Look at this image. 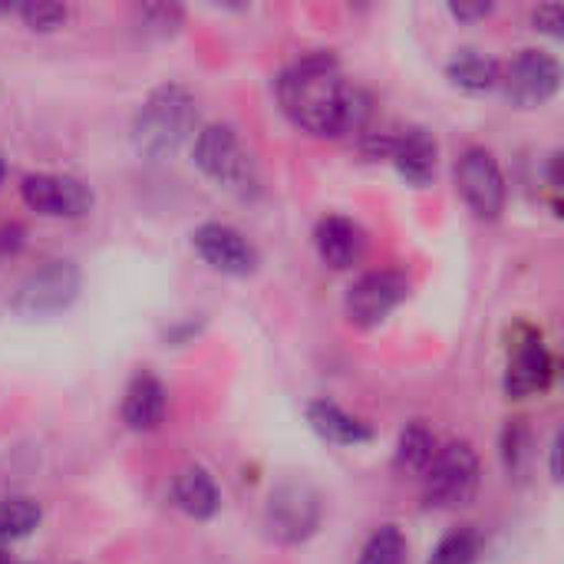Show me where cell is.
Masks as SVG:
<instances>
[{
    "instance_id": "obj_1",
    "label": "cell",
    "mask_w": 564,
    "mask_h": 564,
    "mask_svg": "<svg viewBox=\"0 0 564 564\" xmlns=\"http://www.w3.org/2000/svg\"><path fill=\"white\" fill-rule=\"evenodd\" d=\"M284 116L311 135H344L350 83L334 53H304L274 83Z\"/></svg>"
},
{
    "instance_id": "obj_2",
    "label": "cell",
    "mask_w": 564,
    "mask_h": 564,
    "mask_svg": "<svg viewBox=\"0 0 564 564\" xmlns=\"http://www.w3.org/2000/svg\"><path fill=\"white\" fill-rule=\"evenodd\" d=\"M195 129L198 102L192 89H185L182 83H162L139 102L129 139L145 162H165L178 155V149L195 135Z\"/></svg>"
},
{
    "instance_id": "obj_3",
    "label": "cell",
    "mask_w": 564,
    "mask_h": 564,
    "mask_svg": "<svg viewBox=\"0 0 564 564\" xmlns=\"http://www.w3.org/2000/svg\"><path fill=\"white\" fill-rule=\"evenodd\" d=\"M192 159L195 165L221 188L248 198L258 192V172L251 155L241 149L238 132L225 122H212L205 129L195 132V145H192Z\"/></svg>"
},
{
    "instance_id": "obj_4",
    "label": "cell",
    "mask_w": 564,
    "mask_h": 564,
    "mask_svg": "<svg viewBox=\"0 0 564 564\" xmlns=\"http://www.w3.org/2000/svg\"><path fill=\"white\" fill-rule=\"evenodd\" d=\"M482 479L479 456L469 443H449L436 449L433 463L423 473V502L430 509H463L476 499Z\"/></svg>"
},
{
    "instance_id": "obj_5",
    "label": "cell",
    "mask_w": 564,
    "mask_h": 564,
    "mask_svg": "<svg viewBox=\"0 0 564 564\" xmlns=\"http://www.w3.org/2000/svg\"><path fill=\"white\" fill-rule=\"evenodd\" d=\"M324 519L321 496L307 482H281L264 502V535L278 545H304L317 535Z\"/></svg>"
},
{
    "instance_id": "obj_6",
    "label": "cell",
    "mask_w": 564,
    "mask_h": 564,
    "mask_svg": "<svg viewBox=\"0 0 564 564\" xmlns=\"http://www.w3.org/2000/svg\"><path fill=\"white\" fill-rule=\"evenodd\" d=\"M79 288H83L79 268L66 258H53L17 284L10 307L20 317H53L76 304Z\"/></svg>"
},
{
    "instance_id": "obj_7",
    "label": "cell",
    "mask_w": 564,
    "mask_h": 564,
    "mask_svg": "<svg viewBox=\"0 0 564 564\" xmlns=\"http://www.w3.org/2000/svg\"><path fill=\"white\" fill-rule=\"evenodd\" d=\"M456 188L466 202V208L479 218V221H499L509 202V185L502 175L499 159L482 149L473 145L456 159Z\"/></svg>"
},
{
    "instance_id": "obj_8",
    "label": "cell",
    "mask_w": 564,
    "mask_h": 564,
    "mask_svg": "<svg viewBox=\"0 0 564 564\" xmlns=\"http://www.w3.org/2000/svg\"><path fill=\"white\" fill-rule=\"evenodd\" d=\"M506 99L519 109H539L562 89V63L549 50H522L502 66L499 79Z\"/></svg>"
},
{
    "instance_id": "obj_9",
    "label": "cell",
    "mask_w": 564,
    "mask_h": 564,
    "mask_svg": "<svg viewBox=\"0 0 564 564\" xmlns=\"http://www.w3.org/2000/svg\"><path fill=\"white\" fill-rule=\"evenodd\" d=\"M410 297V278L403 271H367L360 274L344 297V314L354 327H380L403 301Z\"/></svg>"
},
{
    "instance_id": "obj_10",
    "label": "cell",
    "mask_w": 564,
    "mask_h": 564,
    "mask_svg": "<svg viewBox=\"0 0 564 564\" xmlns=\"http://www.w3.org/2000/svg\"><path fill=\"white\" fill-rule=\"evenodd\" d=\"M20 198L30 212L46 218H83L93 212L96 195L86 182L56 172H30L20 178Z\"/></svg>"
},
{
    "instance_id": "obj_11",
    "label": "cell",
    "mask_w": 564,
    "mask_h": 564,
    "mask_svg": "<svg viewBox=\"0 0 564 564\" xmlns=\"http://www.w3.org/2000/svg\"><path fill=\"white\" fill-rule=\"evenodd\" d=\"M192 248L195 254L218 274L228 278H251L261 264L258 248L231 225L225 221H205L192 231Z\"/></svg>"
},
{
    "instance_id": "obj_12",
    "label": "cell",
    "mask_w": 564,
    "mask_h": 564,
    "mask_svg": "<svg viewBox=\"0 0 564 564\" xmlns=\"http://www.w3.org/2000/svg\"><path fill=\"white\" fill-rule=\"evenodd\" d=\"M555 377V360L542 340L539 330L532 327H519L516 330V344L509 350V367H506V397L512 400H525L535 393H545L552 387Z\"/></svg>"
},
{
    "instance_id": "obj_13",
    "label": "cell",
    "mask_w": 564,
    "mask_h": 564,
    "mask_svg": "<svg viewBox=\"0 0 564 564\" xmlns=\"http://www.w3.org/2000/svg\"><path fill=\"white\" fill-rule=\"evenodd\" d=\"M314 248L334 271H350L367 254V231L347 215H327L314 228Z\"/></svg>"
},
{
    "instance_id": "obj_14",
    "label": "cell",
    "mask_w": 564,
    "mask_h": 564,
    "mask_svg": "<svg viewBox=\"0 0 564 564\" xmlns=\"http://www.w3.org/2000/svg\"><path fill=\"white\" fill-rule=\"evenodd\" d=\"M390 162L397 169V175L406 182V185H430L436 178V169H440V142L430 129L423 126H413L400 135H393V149H390Z\"/></svg>"
},
{
    "instance_id": "obj_15",
    "label": "cell",
    "mask_w": 564,
    "mask_h": 564,
    "mask_svg": "<svg viewBox=\"0 0 564 564\" xmlns=\"http://www.w3.org/2000/svg\"><path fill=\"white\" fill-rule=\"evenodd\" d=\"M165 410H169V393H165L162 380L149 370H139L126 383V393H122V406H119L122 423L132 433H152L162 426Z\"/></svg>"
},
{
    "instance_id": "obj_16",
    "label": "cell",
    "mask_w": 564,
    "mask_h": 564,
    "mask_svg": "<svg viewBox=\"0 0 564 564\" xmlns=\"http://www.w3.org/2000/svg\"><path fill=\"white\" fill-rule=\"evenodd\" d=\"M169 496H172V506H175L182 516L195 519V522H208V519H215L218 509H221V492H218L215 479H212L202 466H185V469H178L175 479H172Z\"/></svg>"
},
{
    "instance_id": "obj_17",
    "label": "cell",
    "mask_w": 564,
    "mask_h": 564,
    "mask_svg": "<svg viewBox=\"0 0 564 564\" xmlns=\"http://www.w3.org/2000/svg\"><path fill=\"white\" fill-rule=\"evenodd\" d=\"M307 423L324 443H334V446H364L373 440V430L364 420L350 416L347 410H340L330 400L307 403Z\"/></svg>"
},
{
    "instance_id": "obj_18",
    "label": "cell",
    "mask_w": 564,
    "mask_h": 564,
    "mask_svg": "<svg viewBox=\"0 0 564 564\" xmlns=\"http://www.w3.org/2000/svg\"><path fill=\"white\" fill-rule=\"evenodd\" d=\"M446 76H449V83H453L456 89L479 96V93L499 89L502 66H499V59H492V56H486V53H479V50H463V53H456V56L446 63Z\"/></svg>"
},
{
    "instance_id": "obj_19",
    "label": "cell",
    "mask_w": 564,
    "mask_h": 564,
    "mask_svg": "<svg viewBox=\"0 0 564 564\" xmlns=\"http://www.w3.org/2000/svg\"><path fill=\"white\" fill-rule=\"evenodd\" d=\"M433 456H436V436L423 423H410L397 440V456H393L397 469L423 476Z\"/></svg>"
},
{
    "instance_id": "obj_20",
    "label": "cell",
    "mask_w": 564,
    "mask_h": 564,
    "mask_svg": "<svg viewBox=\"0 0 564 564\" xmlns=\"http://www.w3.org/2000/svg\"><path fill=\"white\" fill-rule=\"evenodd\" d=\"M185 23V10L178 3H142L135 7V26L145 40H172Z\"/></svg>"
},
{
    "instance_id": "obj_21",
    "label": "cell",
    "mask_w": 564,
    "mask_h": 564,
    "mask_svg": "<svg viewBox=\"0 0 564 564\" xmlns=\"http://www.w3.org/2000/svg\"><path fill=\"white\" fill-rule=\"evenodd\" d=\"M43 519V509L33 499H3L0 502V542H20L26 539Z\"/></svg>"
},
{
    "instance_id": "obj_22",
    "label": "cell",
    "mask_w": 564,
    "mask_h": 564,
    "mask_svg": "<svg viewBox=\"0 0 564 564\" xmlns=\"http://www.w3.org/2000/svg\"><path fill=\"white\" fill-rule=\"evenodd\" d=\"M406 555H410L406 535L397 525H380L367 539L357 564H406Z\"/></svg>"
},
{
    "instance_id": "obj_23",
    "label": "cell",
    "mask_w": 564,
    "mask_h": 564,
    "mask_svg": "<svg viewBox=\"0 0 564 564\" xmlns=\"http://www.w3.org/2000/svg\"><path fill=\"white\" fill-rule=\"evenodd\" d=\"M476 558H479V535L469 529H456L433 549L426 564H473Z\"/></svg>"
},
{
    "instance_id": "obj_24",
    "label": "cell",
    "mask_w": 564,
    "mask_h": 564,
    "mask_svg": "<svg viewBox=\"0 0 564 564\" xmlns=\"http://www.w3.org/2000/svg\"><path fill=\"white\" fill-rule=\"evenodd\" d=\"M20 20L33 30V33H50V30H59L69 17L66 7L59 3H26V7H17Z\"/></svg>"
},
{
    "instance_id": "obj_25",
    "label": "cell",
    "mask_w": 564,
    "mask_h": 564,
    "mask_svg": "<svg viewBox=\"0 0 564 564\" xmlns=\"http://www.w3.org/2000/svg\"><path fill=\"white\" fill-rule=\"evenodd\" d=\"M525 430L522 426H509L506 430V436H502V456H506V469L509 473H516L519 466H522V459H525Z\"/></svg>"
},
{
    "instance_id": "obj_26",
    "label": "cell",
    "mask_w": 564,
    "mask_h": 564,
    "mask_svg": "<svg viewBox=\"0 0 564 564\" xmlns=\"http://www.w3.org/2000/svg\"><path fill=\"white\" fill-rule=\"evenodd\" d=\"M532 23H535V30H542V33H549V36H562L564 7L562 3H542V7L532 13Z\"/></svg>"
},
{
    "instance_id": "obj_27",
    "label": "cell",
    "mask_w": 564,
    "mask_h": 564,
    "mask_svg": "<svg viewBox=\"0 0 564 564\" xmlns=\"http://www.w3.org/2000/svg\"><path fill=\"white\" fill-rule=\"evenodd\" d=\"M496 7L492 3H449V13L456 17V20H482V17H489Z\"/></svg>"
},
{
    "instance_id": "obj_28",
    "label": "cell",
    "mask_w": 564,
    "mask_h": 564,
    "mask_svg": "<svg viewBox=\"0 0 564 564\" xmlns=\"http://www.w3.org/2000/svg\"><path fill=\"white\" fill-rule=\"evenodd\" d=\"M23 245V228L20 225H3L0 228V251H17Z\"/></svg>"
},
{
    "instance_id": "obj_29",
    "label": "cell",
    "mask_w": 564,
    "mask_h": 564,
    "mask_svg": "<svg viewBox=\"0 0 564 564\" xmlns=\"http://www.w3.org/2000/svg\"><path fill=\"white\" fill-rule=\"evenodd\" d=\"M558 453H562V436L552 440V479L558 482L562 479V466H558Z\"/></svg>"
},
{
    "instance_id": "obj_30",
    "label": "cell",
    "mask_w": 564,
    "mask_h": 564,
    "mask_svg": "<svg viewBox=\"0 0 564 564\" xmlns=\"http://www.w3.org/2000/svg\"><path fill=\"white\" fill-rule=\"evenodd\" d=\"M3 175H7V159H3V152H0V182H3Z\"/></svg>"
},
{
    "instance_id": "obj_31",
    "label": "cell",
    "mask_w": 564,
    "mask_h": 564,
    "mask_svg": "<svg viewBox=\"0 0 564 564\" xmlns=\"http://www.w3.org/2000/svg\"><path fill=\"white\" fill-rule=\"evenodd\" d=\"M0 564H13V562H10V555H7L3 549H0Z\"/></svg>"
},
{
    "instance_id": "obj_32",
    "label": "cell",
    "mask_w": 564,
    "mask_h": 564,
    "mask_svg": "<svg viewBox=\"0 0 564 564\" xmlns=\"http://www.w3.org/2000/svg\"><path fill=\"white\" fill-rule=\"evenodd\" d=\"M3 13H7V7H0V17H3Z\"/></svg>"
}]
</instances>
